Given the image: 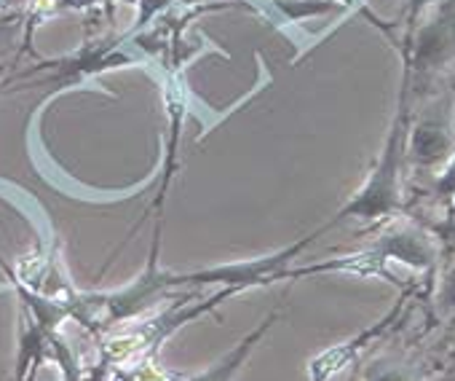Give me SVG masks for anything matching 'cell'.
<instances>
[{
  "mask_svg": "<svg viewBox=\"0 0 455 381\" xmlns=\"http://www.w3.org/2000/svg\"><path fill=\"white\" fill-rule=\"evenodd\" d=\"M434 231L444 239V242H450L452 247H455V221H447V223H439V226H434Z\"/></svg>",
  "mask_w": 455,
  "mask_h": 381,
  "instance_id": "30bf717a",
  "label": "cell"
},
{
  "mask_svg": "<svg viewBox=\"0 0 455 381\" xmlns=\"http://www.w3.org/2000/svg\"><path fill=\"white\" fill-rule=\"evenodd\" d=\"M455 153V124L450 118L447 102L426 108L407 134V161L418 169H431L447 164Z\"/></svg>",
  "mask_w": 455,
  "mask_h": 381,
  "instance_id": "3957f363",
  "label": "cell"
},
{
  "mask_svg": "<svg viewBox=\"0 0 455 381\" xmlns=\"http://www.w3.org/2000/svg\"><path fill=\"white\" fill-rule=\"evenodd\" d=\"M431 14L399 41L410 92L423 94L428 84L455 62V0H436Z\"/></svg>",
  "mask_w": 455,
  "mask_h": 381,
  "instance_id": "7a4b0ae2",
  "label": "cell"
},
{
  "mask_svg": "<svg viewBox=\"0 0 455 381\" xmlns=\"http://www.w3.org/2000/svg\"><path fill=\"white\" fill-rule=\"evenodd\" d=\"M279 312H271L252 333H247L234 349H228L220 360H214L209 368L198 370V373H174V370H161L156 381H234L239 376V370L247 365V360L252 357V352L258 349V344L268 336V330L276 325Z\"/></svg>",
  "mask_w": 455,
  "mask_h": 381,
  "instance_id": "5b68a950",
  "label": "cell"
},
{
  "mask_svg": "<svg viewBox=\"0 0 455 381\" xmlns=\"http://www.w3.org/2000/svg\"><path fill=\"white\" fill-rule=\"evenodd\" d=\"M402 306H404V296H402V298L396 301V306H394L386 317H380L375 325H370V328H364L362 333H356L354 338L340 341V344H335V346L319 352L316 357H311V362H308V381H330L332 376H338L340 370H346L354 360H359V354H362L375 338H380V336L386 333V328L399 317Z\"/></svg>",
  "mask_w": 455,
  "mask_h": 381,
  "instance_id": "277c9868",
  "label": "cell"
},
{
  "mask_svg": "<svg viewBox=\"0 0 455 381\" xmlns=\"http://www.w3.org/2000/svg\"><path fill=\"white\" fill-rule=\"evenodd\" d=\"M412 92H410V76L402 73V89H399V108L394 113L391 129L386 134V142L362 182L356 194L335 213L330 223L314 231V237H322L327 229L343 223V221H364V223H378L391 215H396L404 202H402V177H404V164H407V134L412 124Z\"/></svg>",
  "mask_w": 455,
  "mask_h": 381,
  "instance_id": "6da1fadb",
  "label": "cell"
},
{
  "mask_svg": "<svg viewBox=\"0 0 455 381\" xmlns=\"http://www.w3.org/2000/svg\"><path fill=\"white\" fill-rule=\"evenodd\" d=\"M450 221H455V197L450 199Z\"/></svg>",
  "mask_w": 455,
  "mask_h": 381,
  "instance_id": "8fae6325",
  "label": "cell"
},
{
  "mask_svg": "<svg viewBox=\"0 0 455 381\" xmlns=\"http://www.w3.org/2000/svg\"><path fill=\"white\" fill-rule=\"evenodd\" d=\"M436 4V0H407V30L404 36H410L415 30V25L423 20V14Z\"/></svg>",
  "mask_w": 455,
  "mask_h": 381,
  "instance_id": "9c48e42d",
  "label": "cell"
},
{
  "mask_svg": "<svg viewBox=\"0 0 455 381\" xmlns=\"http://www.w3.org/2000/svg\"><path fill=\"white\" fill-rule=\"evenodd\" d=\"M434 194L439 199H452L455 197V153L450 156V161L444 164V169L439 172L436 182H434Z\"/></svg>",
  "mask_w": 455,
  "mask_h": 381,
  "instance_id": "52a82bcc",
  "label": "cell"
},
{
  "mask_svg": "<svg viewBox=\"0 0 455 381\" xmlns=\"http://www.w3.org/2000/svg\"><path fill=\"white\" fill-rule=\"evenodd\" d=\"M428 368L410 357H386L375 360L364 370V381H426Z\"/></svg>",
  "mask_w": 455,
  "mask_h": 381,
  "instance_id": "8992f818",
  "label": "cell"
},
{
  "mask_svg": "<svg viewBox=\"0 0 455 381\" xmlns=\"http://www.w3.org/2000/svg\"><path fill=\"white\" fill-rule=\"evenodd\" d=\"M439 306L450 314H455V269H450L442 277V288H439Z\"/></svg>",
  "mask_w": 455,
  "mask_h": 381,
  "instance_id": "ba28073f",
  "label": "cell"
}]
</instances>
